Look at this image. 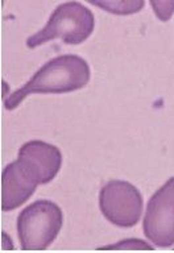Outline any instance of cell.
<instances>
[{
    "label": "cell",
    "mask_w": 174,
    "mask_h": 253,
    "mask_svg": "<svg viewBox=\"0 0 174 253\" xmlns=\"http://www.w3.org/2000/svg\"><path fill=\"white\" fill-rule=\"evenodd\" d=\"M95 27L94 13L78 1L59 4L47 20L46 25L27 40V46L33 49L61 39L67 45L85 42Z\"/></svg>",
    "instance_id": "2"
},
{
    "label": "cell",
    "mask_w": 174,
    "mask_h": 253,
    "mask_svg": "<svg viewBox=\"0 0 174 253\" xmlns=\"http://www.w3.org/2000/svg\"><path fill=\"white\" fill-rule=\"evenodd\" d=\"M142 231L146 239L157 247L166 248L174 244V177L150 197Z\"/></svg>",
    "instance_id": "5"
},
{
    "label": "cell",
    "mask_w": 174,
    "mask_h": 253,
    "mask_svg": "<svg viewBox=\"0 0 174 253\" xmlns=\"http://www.w3.org/2000/svg\"><path fill=\"white\" fill-rule=\"evenodd\" d=\"M40 178L35 169L23 158L8 164L1 173V210L9 212L33 195Z\"/></svg>",
    "instance_id": "6"
},
{
    "label": "cell",
    "mask_w": 174,
    "mask_h": 253,
    "mask_svg": "<svg viewBox=\"0 0 174 253\" xmlns=\"http://www.w3.org/2000/svg\"><path fill=\"white\" fill-rule=\"evenodd\" d=\"M99 207L112 224L130 228L137 224L141 217V193L130 182L112 179L100 189Z\"/></svg>",
    "instance_id": "4"
},
{
    "label": "cell",
    "mask_w": 174,
    "mask_h": 253,
    "mask_svg": "<svg viewBox=\"0 0 174 253\" xmlns=\"http://www.w3.org/2000/svg\"><path fill=\"white\" fill-rule=\"evenodd\" d=\"M19 157L36 170L39 174L40 185L53 181L62 165V154L58 148L40 140H32L23 144L19 150Z\"/></svg>",
    "instance_id": "7"
},
{
    "label": "cell",
    "mask_w": 174,
    "mask_h": 253,
    "mask_svg": "<svg viewBox=\"0 0 174 253\" xmlns=\"http://www.w3.org/2000/svg\"><path fill=\"white\" fill-rule=\"evenodd\" d=\"M91 4L114 15H132V13L141 11L142 7L145 5L142 0H130V1L107 0V1H91Z\"/></svg>",
    "instance_id": "8"
},
{
    "label": "cell",
    "mask_w": 174,
    "mask_h": 253,
    "mask_svg": "<svg viewBox=\"0 0 174 253\" xmlns=\"http://www.w3.org/2000/svg\"><path fill=\"white\" fill-rule=\"evenodd\" d=\"M62 210L54 202L41 199L24 209L17 217V233L24 251H44L62 228Z\"/></svg>",
    "instance_id": "3"
},
{
    "label": "cell",
    "mask_w": 174,
    "mask_h": 253,
    "mask_svg": "<svg viewBox=\"0 0 174 253\" xmlns=\"http://www.w3.org/2000/svg\"><path fill=\"white\" fill-rule=\"evenodd\" d=\"M150 5L153 7L154 13L161 21H169L174 13V1H157L152 0Z\"/></svg>",
    "instance_id": "9"
},
{
    "label": "cell",
    "mask_w": 174,
    "mask_h": 253,
    "mask_svg": "<svg viewBox=\"0 0 174 253\" xmlns=\"http://www.w3.org/2000/svg\"><path fill=\"white\" fill-rule=\"evenodd\" d=\"M86 59L75 54L58 55L44 65L23 87L13 91L4 102L7 110H15L32 94H66L79 90L90 81Z\"/></svg>",
    "instance_id": "1"
},
{
    "label": "cell",
    "mask_w": 174,
    "mask_h": 253,
    "mask_svg": "<svg viewBox=\"0 0 174 253\" xmlns=\"http://www.w3.org/2000/svg\"><path fill=\"white\" fill-rule=\"evenodd\" d=\"M100 249H153V247L145 244L144 241L138 240V239H128V240L119 241L116 245H110V247H103Z\"/></svg>",
    "instance_id": "10"
}]
</instances>
